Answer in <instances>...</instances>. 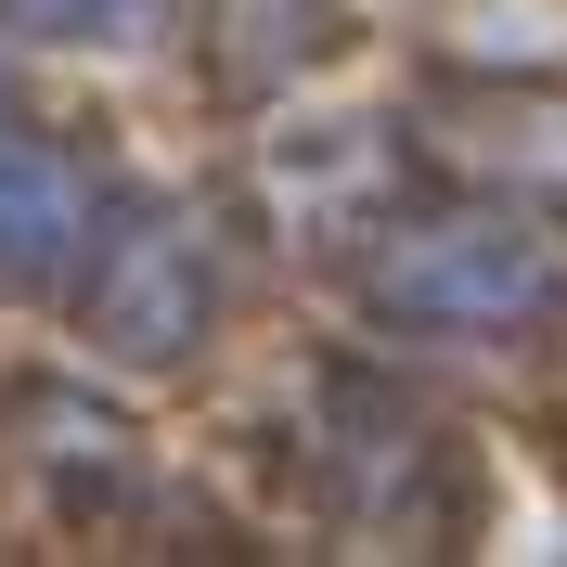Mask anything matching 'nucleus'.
Returning a JSON list of instances; mask_svg holds the SVG:
<instances>
[{
  "mask_svg": "<svg viewBox=\"0 0 567 567\" xmlns=\"http://www.w3.org/2000/svg\"><path fill=\"white\" fill-rule=\"evenodd\" d=\"M361 284L388 322H425V336H503V322L555 310V271L516 219H400Z\"/></svg>",
  "mask_w": 567,
  "mask_h": 567,
  "instance_id": "obj_1",
  "label": "nucleus"
},
{
  "mask_svg": "<svg viewBox=\"0 0 567 567\" xmlns=\"http://www.w3.org/2000/svg\"><path fill=\"white\" fill-rule=\"evenodd\" d=\"M13 27H39V39H142V13L155 0H0Z\"/></svg>",
  "mask_w": 567,
  "mask_h": 567,
  "instance_id": "obj_3",
  "label": "nucleus"
},
{
  "mask_svg": "<svg viewBox=\"0 0 567 567\" xmlns=\"http://www.w3.org/2000/svg\"><path fill=\"white\" fill-rule=\"evenodd\" d=\"M91 322H104L130 361H168L194 322H207V258H194V233L181 219H142V233H116L104 271H91Z\"/></svg>",
  "mask_w": 567,
  "mask_h": 567,
  "instance_id": "obj_2",
  "label": "nucleus"
}]
</instances>
